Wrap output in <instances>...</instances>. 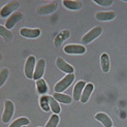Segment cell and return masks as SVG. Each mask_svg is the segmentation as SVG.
<instances>
[{
  "label": "cell",
  "mask_w": 127,
  "mask_h": 127,
  "mask_svg": "<svg viewBox=\"0 0 127 127\" xmlns=\"http://www.w3.org/2000/svg\"><path fill=\"white\" fill-rule=\"evenodd\" d=\"M8 74H9V70L7 68H2L1 70H0V88H1L5 84V82L7 81Z\"/></svg>",
  "instance_id": "obj_25"
},
{
  "label": "cell",
  "mask_w": 127,
  "mask_h": 127,
  "mask_svg": "<svg viewBox=\"0 0 127 127\" xmlns=\"http://www.w3.org/2000/svg\"><path fill=\"white\" fill-rule=\"evenodd\" d=\"M27 124H29V119L22 117V118H18L17 120H15L8 127H23V126H27Z\"/></svg>",
  "instance_id": "obj_24"
},
{
  "label": "cell",
  "mask_w": 127,
  "mask_h": 127,
  "mask_svg": "<svg viewBox=\"0 0 127 127\" xmlns=\"http://www.w3.org/2000/svg\"><path fill=\"white\" fill-rule=\"evenodd\" d=\"M15 113V104L10 100H6L4 103V111L2 114V122L3 123H8Z\"/></svg>",
  "instance_id": "obj_3"
},
{
  "label": "cell",
  "mask_w": 127,
  "mask_h": 127,
  "mask_svg": "<svg viewBox=\"0 0 127 127\" xmlns=\"http://www.w3.org/2000/svg\"><path fill=\"white\" fill-rule=\"evenodd\" d=\"M56 66L58 67L61 71L65 72L66 74L73 73V71H74V68L69 64V63H67L63 58H61V57H58V58L56 59Z\"/></svg>",
  "instance_id": "obj_9"
},
{
  "label": "cell",
  "mask_w": 127,
  "mask_h": 127,
  "mask_svg": "<svg viewBox=\"0 0 127 127\" xmlns=\"http://www.w3.org/2000/svg\"><path fill=\"white\" fill-rule=\"evenodd\" d=\"M116 18L114 11H98L96 14V19L98 21H112Z\"/></svg>",
  "instance_id": "obj_16"
},
{
  "label": "cell",
  "mask_w": 127,
  "mask_h": 127,
  "mask_svg": "<svg viewBox=\"0 0 127 127\" xmlns=\"http://www.w3.org/2000/svg\"><path fill=\"white\" fill-rule=\"evenodd\" d=\"M73 81H74V74L73 73L66 74L64 78L61 79L58 83L55 85V87H54L55 92L56 93H62L73 83Z\"/></svg>",
  "instance_id": "obj_1"
},
{
  "label": "cell",
  "mask_w": 127,
  "mask_h": 127,
  "mask_svg": "<svg viewBox=\"0 0 127 127\" xmlns=\"http://www.w3.org/2000/svg\"><path fill=\"white\" fill-rule=\"evenodd\" d=\"M20 7V2L19 1H10L8 3H6L4 6H2V8L0 9V17L1 18H6L11 16L16 10Z\"/></svg>",
  "instance_id": "obj_2"
},
{
  "label": "cell",
  "mask_w": 127,
  "mask_h": 127,
  "mask_svg": "<svg viewBox=\"0 0 127 127\" xmlns=\"http://www.w3.org/2000/svg\"><path fill=\"white\" fill-rule=\"evenodd\" d=\"M95 119H96L98 122H100L104 127H112L113 126L112 119L107 116L105 113H97L96 115H95Z\"/></svg>",
  "instance_id": "obj_14"
},
{
  "label": "cell",
  "mask_w": 127,
  "mask_h": 127,
  "mask_svg": "<svg viewBox=\"0 0 127 127\" xmlns=\"http://www.w3.org/2000/svg\"><path fill=\"white\" fill-rule=\"evenodd\" d=\"M41 33L40 29L35 28V29H31V28H22L20 29V35H22L23 37H26V38H36L38 37Z\"/></svg>",
  "instance_id": "obj_11"
},
{
  "label": "cell",
  "mask_w": 127,
  "mask_h": 127,
  "mask_svg": "<svg viewBox=\"0 0 127 127\" xmlns=\"http://www.w3.org/2000/svg\"><path fill=\"white\" fill-rule=\"evenodd\" d=\"M86 87V82L84 81H80L75 84L74 88H73V92H72V97L74 100H81V96H82V93H83L84 88Z\"/></svg>",
  "instance_id": "obj_13"
},
{
  "label": "cell",
  "mask_w": 127,
  "mask_h": 127,
  "mask_svg": "<svg viewBox=\"0 0 127 127\" xmlns=\"http://www.w3.org/2000/svg\"><path fill=\"white\" fill-rule=\"evenodd\" d=\"M63 5L69 10H78L83 7V2L81 1H73V0H64Z\"/></svg>",
  "instance_id": "obj_17"
},
{
  "label": "cell",
  "mask_w": 127,
  "mask_h": 127,
  "mask_svg": "<svg viewBox=\"0 0 127 127\" xmlns=\"http://www.w3.org/2000/svg\"><path fill=\"white\" fill-rule=\"evenodd\" d=\"M53 97L58 101V102H61V103H64V104H70L71 101H72V98L70 96H68L66 94H63V93H54L53 94Z\"/></svg>",
  "instance_id": "obj_19"
},
{
  "label": "cell",
  "mask_w": 127,
  "mask_h": 127,
  "mask_svg": "<svg viewBox=\"0 0 127 127\" xmlns=\"http://www.w3.org/2000/svg\"><path fill=\"white\" fill-rule=\"evenodd\" d=\"M94 2L100 6H111L113 4V0H94Z\"/></svg>",
  "instance_id": "obj_27"
},
{
  "label": "cell",
  "mask_w": 127,
  "mask_h": 127,
  "mask_svg": "<svg viewBox=\"0 0 127 127\" xmlns=\"http://www.w3.org/2000/svg\"><path fill=\"white\" fill-rule=\"evenodd\" d=\"M46 70V60L44 59H39L37 61L35 69H34V74H33V80L38 81L42 78V75Z\"/></svg>",
  "instance_id": "obj_10"
},
{
  "label": "cell",
  "mask_w": 127,
  "mask_h": 127,
  "mask_svg": "<svg viewBox=\"0 0 127 127\" xmlns=\"http://www.w3.org/2000/svg\"><path fill=\"white\" fill-rule=\"evenodd\" d=\"M93 90H94L93 84H91V83L86 84V87L84 88L83 93H82V96H81V101H82V102H83V103H86L87 102V101L89 100V98H90Z\"/></svg>",
  "instance_id": "obj_15"
},
{
  "label": "cell",
  "mask_w": 127,
  "mask_h": 127,
  "mask_svg": "<svg viewBox=\"0 0 127 127\" xmlns=\"http://www.w3.org/2000/svg\"><path fill=\"white\" fill-rule=\"evenodd\" d=\"M35 62L36 59L34 56H29L26 62H25V67H24V72L26 78L31 80L33 79V74H34V69H35Z\"/></svg>",
  "instance_id": "obj_5"
},
{
  "label": "cell",
  "mask_w": 127,
  "mask_h": 127,
  "mask_svg": "<svg viewBox=\"0 0 127 127\" xmlns=\"http://www.w3.org/2000/svg\"><path fill=\"white\" fill-rule=\"evenodd\" d=\"M70 37V31L69 30H62L60 32L56 35L55 39H54V42H55V46L57 48L61 47V44L64 42L66 39H68Z\"/></svg>",
  "instance_id": "obj_12"
},
{
  "label": "cell",
  "mask_w": 127,
  "mask_h": 127,
  "mask_svg": "<svg viewBox=\"0 0 127 127\" xmlns=\"http://www.w3.org/2000/svg\"><path fill=\"white\" fill-rule=\"evenodd\" d=\"M102 33V28L100 26L94 27L93 29H91L89 32H87L83 37H82V42L83 43H90L92 42L94 39H96L97 37H99Z\"/></svg>",
  "instance_id": "obj_4"
},
{
  "label": "cell",
  "mask_w": 127,
  "mask_h": 127,
  "mask_svg": "<svg viewBox=\"0 0 127 127\" xmlns=\"http://www.w3.org/2000/svg\"><path fill=\"white\" fill-rule=\"evenodd\" d=\"M39 103H40V107L41 110L44 112H49L50 109V101H49V96L48 95H41L39 98Z\"/></svg>",
  "instance_id": "obj_23"
},
{
  "label": "cell",
  "mask_w": 127,
  "mask_h": 127,
  "mask_svg": "<svg viewBox=\"0 0 127 127\" xmlns=\"http://www.w3.org/2000/svg\"><path fill=\"white\" fill-rule=\"evenodd\" d=\"M100 65L101 69L103 72H109L110 68H111V61H110V57L106 53H103L100 56Z\"/></svg>",
  "instance_id": "obj_18"
},
{
  "label": "cell",
  "mask_w": 127,
  "mask_h": 127,
  "mask_svg": "<svg viewBox=\"0 0 127 127\" xmlns=\"http://www.w3.org/2000/svg\"><path fill=\"white\" fill-rule=\"evenodd\" d=\"M57 7H58V3L57 1H53V2H50L48 4H44V5H41L37 8V14L38 15H41V16H44V15H50L54 12Z\"/></svg>",
  "instance_id": "obj_8"
},
{
  "label": "cell",
  "mask_w": 127,
  "mask_h": 127,
  "mask_svg": "<svg viewBox=\"0 0 127 127\" xmlns=\"http://www.w3.org/2000/svg\"><path fill=\"white\" fill-rule=\"evenodd\" d=\"M58 123H59V116L54 114V115L50 117L48 123L46 124V127H57Z\"/></svg>",
  "instance_id": "obj_26"
},
{
  "label": "cell",
  "mask_w": 127,
  "mask_h": 127,
  "mask_svg": "<svg viewBox=\"0 0 127 127\" xmlns=\"http://www.w3.org/2000/svg\"><path fill=\"white\" fill-rule=\"evenodd\" d=\"M0 36H1L5 41H11V39H12L11 32L8 29H6L4 26H2V25H0Z\"/></svg>",
  "instance_id": "obj_22"
},
{
  "label": "cell",
  "mask_w": 127,
  "mask_h": 127,
  "mask_svg": "<svg viewBox=\"0 0 127 127\" xmlns=\"http://www.w3.org/2000/svg\"><path fill=\"white\" fill-rule=\"evenodd\" d=\"M63 50L66 54L69 55H82L86 53V48L81 44H67Z\"/></svg>",
  "instance_id": "obj_7"
},
{
  "label": "cell",
  "mask_w": 127,
  "mask_h": 127,
  "mask_svg": "<svg viewBox=\"0 0 127 127\" xmlns=\"http://www.w3.org/2000/svg\"><path fill=\"white\" fill-rule=\"evenodd\" d=\"M49 101H50V109L54 114L58 115V114L61 112V107L59 105V102L57 101L53 96H49Z\"/></svg>",
  "instance_id": "obj_21"
},
{
  "label": "cell",
  "mask_w": 127,
  "mask_h": 127,
  "mask_svg": "<svg viewBox=\"0 0 127 127\" xmlns=\"http://www.w3.org/2000/svg\"><path fill=\"white\" fill-rule=\"evenodd\" d=\"M36 89H37V92L41 95H46L48 90H49V87L46 83V81L40 79L38 81H36Z\"/></svg>",
  "instance_id": "obj_20"
},
{
  "label": "cell",
  "mask_w": 127,
  "mask_h": 127,
  "mask_svg": "<svg viewBox=\"0 0 127 127\" xmlns=\"http://www.w3.org/2000/svg\"><path fill=\"white\" fill-rule=\"evenodd\" d=\"M23 127H27V126H23Z\"/></svg>",
  "instance_id": "obj_28"
},
{
  "label": "cell",
  "mask_w": 127,
  "mask_h": 127,
  "mask_svg": "<svg viewBox=\"0 0 127 127\" xmlns=\"http://www.w3.org/2000/svg\"><path fill=\"white\" fill-rule=\"evenodd\" d=\"M22 19H23V14H22V12H20V11L14 12V14H12L11 16H9L7 18V20H6V22H5V28L8 29V30L12 29L19 22L22 20Z\"/></svg>",
  "instance_id": "obj_6"
}]
</instances>
